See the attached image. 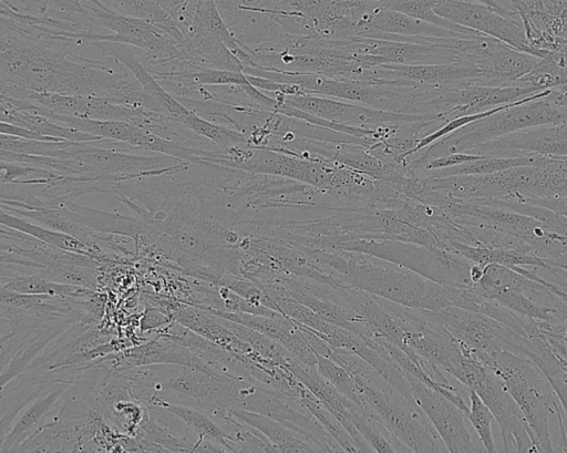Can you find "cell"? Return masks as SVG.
I'll list each match as a JSON object with an SVG mask.
<instances>
[{"label": "cell", "mask_w": 567, "mask_h": 453, "mask_svg": "<svg viewBox=\"0 0 567 453\" xmlns=\"http://www.w3.org/2000/svg\"><path fill=\"white\" fill-rule=\"evenodd\" d=\"M82 43L43 27L0 21V82L39 92L105 97L157 111L154 101L121 63L79 55Z\"/></svg>", "instance_id": "cell-1"}, {"label": "cell", "mask_w": 567, "mask_h": 453, "mask_svg": "<svg viewBox=\"0 0 567 453\" xmlns=\"http://www.w3.org/2000/svg\"><path fill=\"white\" fill-rule=\"evenodd\" d=\"M330 358L353 378L360 406L393 437L413 452H449L414 398L396 390L369 362L350 351L333 349Z\"/></svg>", "instance_id": "cell-2"}, {"label": "cell", "mask_w": 567, "mask_h": 453, "mask_svg": "<svg viewBox=\"0 0 567 453\" xmlns=\"http://www.w3.org/2000/svg\"><path fill=\"white\" fill-rule=\"evenodd\" d=\"M134 397L150 406L155 401L199 409L218 422L236 408L244 379L221 377L183 364H151L121 371Z\"/></svg>", "instance_id": "cell-3"}, {"label": "cell", "mask_w": 567, "mask_h": 453, "mask_svg": "<svg viewBox=\"0 0 567 453\" xmlns=\"http://www.w3.org/2000/svg\"><path fill=\"white\" fill-rule=\"evenodd\" d=\"M472 351V350H471ZM505 384L532 432L535 452H555L549 432V415H556L561 445L567 444V421L549 380L529 358L511 351H472Z\"/></svg>", "instance_id": "cell-4"}, {"label": "cell", "mask_w": 567, "mask_h": 453, "mask_svg": "<svg viewBox=\"0 0 567 453\" xmlns=\"http://www.w3.org/2000/svg\"><path fill=\"white\" fill-rule=\"evenodd\" d=\"M550 92L551 89H547L507 103L492 115L456 130L406 157L409 167L417 172L432 158L457 152H468L519 130L566 122L567 106L553 101L548 96Z\"/></svg>", "instance_id": "cell-5"}, {"label": "cell", "mask_w": 567, "mask_h": 453, "mask_svg": "<svg viewBox=\"0 0 567 453\" xmlns=\"http://www.w3.org/2000/svg\"><path fill=\"white\" fill-rule=\"evenodd\" d=\"M343 250L339 287H353L395 303L425 310L453 306L454 287L433 281L398 264Z\"/></svg>", "instance_id": "cell-6"}, {"label": "cell", "mask_w": 567, "mask_h": 453, "mask_svg": "<svg viewBox=\"0 0 567 453\" xmlns=\"http://www.w3.org/2000/svg\"><path fill=\"white\" fill-rule=\"evenodd\" d=\"M336 249L371 255L406 267L446 286L472 288L474 265L464 256L447 249L383 238H352L339 243Z\"/></svg>", "instance_id": "cell-7"}, {"label": "cell", "mask_w": 567, "mask_h": 453, "mask_svg": "<svg viewBox=\"0 0 567 453\" xmlns=\"http://www.w3.org/2000/svg\"><path fill=\"white\" fill-rule=\"evenodd\" d=\"M473 289L529 318L557 325L567 318V301L551 288L513 268L489 264Z\"/></svg>", "instance_id": "cell-8"}, {"label": "cell", "mask_w": 567, "mask_h": 453, "mask_svg": "<svg viewBox=\"0 0 567 453\" xmlns=\"http://www.w3.org/2000/svg\"><path fill=\"white\" fill-rule=\"evenodd\" d=\"M276 100L319 119L354 127L379 130L423 121H443L437 114L391 112L316 94H275Z\"/></svg>", "instance_id": "cell-9"}, {"label": "cell", "mask_w": 567, "mask_h": 453, "mask_svg": "<svg viewBox=\"0 0 567 453\" xmlns=\"http://www.w3.org/2000/svg\"><path fill=\"white\" fill-rule=\"evenodd\" d=\"M422 310L472 351L492 353L506 350L522 356L525 337L486 315L454 306Z\"/></svg>", "instance_id": "cell-10"}, {"label": "cell", "mask_w": 567, "mask_h": 453, "mask_svg": "<svg viewBox=\"0 0 567 453\" xmlns=\"http://www.w3.org/2000/svg\"><path fill=\"white\" fill-rule=\"evenodd\" d=\"M433 11L458 25L497 39L512 48L545 58L549 53L533 47L522 23L504 16L498 10L474 0H437Z\"/></svg>", "instance_id": "cell-11"}, {"label": "cell", "mask_w": 567, "mask_h": 453, "mask_svg": "<svg viewBox=\"0 0 567 453\" xmlns=\"http://www.w3.org/2000/svg\"><path fill=\"white\" fill-rule=\"evenodd\" d=\"M468 389L489 408L498 424L505 452H535L532 432L504 382L484 363Z\"/></svg>", "instance_id": "cell-12"}, {"label": "cell", "mask_w": 567, "mask_h": 453, "mask_svg": "<svg viewBox=\"0 0 567 453\" xmlns=\"http://www.w3.org/2000/svg\"><path fill=\"white\" fill-rule=\"evenodd\" d=\"M405 375L415 402L437 431L449 452L485 451L482 444H477L464 411L419 378L406 372Z\"/></svg>", "instance_id": "cell-13"}, {"label": "cell", "mask_w": 567, "mask_h": 453, "mask_svg": "<svg viewBox=\"0 0 567 453\" xmlns=\"http://www.w3.org/2000/svg\"><path fill=\"white\" fill-rule=\"evenodd\" d=\"M483 70L468 61L434 64H382L373 69L371 82L385 84L404 81L427 86L451 87L463 84L484 85Z\"/></svg>", "instance_id": "cell-14"}, {"label": "cell", "mask_w": 567, "mask_h": 453, "mask_svg": "<svg viewBox=\"0 0 567 453\" xmlns=\"http://www.w3.org/2000/svg\"><path fill=\"white\" fill-rule=\"evenodd\" d=\"M468 152L493 157L529 154L567 156V121L519 130Z\"/></svg>", "instance_id": "cell-15"}, {"label": "cell", "mask_w": 567, "mask_h": 453, "mask_svg": "<svg viewBox=\"0 0 567 453\" xmlns=\"http://www.w3.org/2000/svg\"><path fill=\"white\" fill-rule=\"evenodd\" d=\"M86 47L97 49L103 55L113 59L124 65L140 83L143 92L156 104L158 112L181 123L188 110L174 95H172L143 64L138 55V49L113 41H90Z\"/></svg>", "instance_id": "cell-16"}, {"label": "cell", "mask_w": 567, "mask_h": 453, "mask_svg": "<svg viewBox=\"0 0 567 453\" xmlns=\"http://www.w3.org/2000/svg\"><path fill=\"white\" fill-rule=\"evenodd\" d=\"M171 311L177 322L226 351L237 356H246L254 351L226 327L219 317L199 306L175 303Z\"/></svg>", "instance_id": "cell-17"}, {"label": "cell", "mask_w": 567, "mask_h": 453, "mask_svg": "<svg viewBox=\"0 0 567 453\" xmlns=\"http://www.w3.org/2000/svg\"><path fill=\"white\" fill-rule=\"evenodd\" d=\"M238 420L260 431L277 449V452H327L315 436L293 430L264 414L247 410L230 411Z\"/></svg>", "instance_id": "cell-18"}, {"label": "cell", "mask_w": 567, "mask_h": 453, "mask_svg": "<svg viewBox=\"0 0 567 453\" xmlns=\"http://www.w3.org/2000/svg\"><path fill=\"white\" fill-rule=\"evenodd\" d=\"M68 390L65 382L56 384L54 390H48L33 399L19 414L14 424L1 437V452H17L18 447L35 431L44 425V419L53 411Z\"/></svg>", "instance_id": "cell-19"}, {"label": "cell", "mask_w": 567, "mask_h": 453, "mask_svg": "<svg viewBox=\"0 0 567 453\" xmlns=\"http://www.w3.org/2000/svg\"><path fill=\"white\" fill-rule=\"evenodd\" d=\"M0 223L1 225L25 233L62 250L85 255L92 258H101L105 256L72 235L44 227L38 223H32L28 218L14 215L4 209H1Z\"/></svg>", "instance_id": "cell-20"}, {"label": "cell", "mask_w": 567, "mask_h": 453, "mask_svg": "<svg viewBox=\"0 0 567 453\" xmlns=\"http://www.w3.org/2000/svg\"><path fill=\"white\" fill-rule=\"evenodd\" d=\"M1 122L23 126L38 134L72 142H94L103 137L61 125L50 117L30 110L1 112Z\"/></svg>", "instance_id": "cell-21"}, {"label": "cell", "mask_w": 567, "mask_h": 453, "mask_svg": "<svg viewBox=\"0 0 567 453\" xmlns=\"http://www.w3.org/2000/svg\"><path fill=\"white\" fill-rule=\"evenodd\" d=\"M524 356L532 359L549 380L563 406L567 421V379L563 375L556 354L546 336L527 338Z\"/></svg>", "instance_id": "cell-22"}, {"label": "cell", "mask_w": 567, "mask_h": 453, "mask_svg": "<svg viewBox=\"0 0 567 453\" xmlns=\"http://www.w3.org/2000/svg\"><path fill=\"white\" fill-rule=\"evenodd\" d=\"M150 406L162 408L177 416L196 434L197 441L209 439L225 446L228 452H233L227 434L206 412L193 406L165 401H155Z\"/></svg>", "instance_id": "cell-23"}, {"label": "cell", "mask_w": 567, "mask_h": 453, "mask_svg": "<svg viewBox=\"0 0 567 453\" xmlns=\"http://www.w3.org/2000/svg\"><path fill=\"white\" fill-rule=\"evenodd\" d=\"M436 1L437 0H363V3L368 9L371 10L386 9L398 11L464 35H481V33L474 30L464 28L437 16L433 11V6Z\"/></svg>", "instance_id": "cell-24"}, {"label": "cell", "mask_w": 567, "mask_h": 453, "mask_svg": "<svg viewBox=\"0 0 567 453\" xmlns=\"http://www.w3.org/2000/svg\"><path fill=\"white\" fill-rule=\"evenodd\" d=\"M539 154H529L508 157L483 156L457 166L421 171L419 177H444L452 175H485L501 172L516 166L535 164ZM420 173V172H419ZM417 174V173H415Z\"/></svg>", "instance_id": "cell-25"}, {"label": "cell", "mask_w": 567, "mask_h": 453, "mask_svg": "<svg viewBox=\"0 0 567 453\" xmlns=\"http://www.w3.org/2000/svg\"><path fill=\"white\" fill-rule=\"evenodd\" d=\"M111 10L146 20L164 30L176 41L183 42L184 37L173 18L155 0H101Z\"/></svg>", "instance_id": "cell-26"}, {"label": "cell", "mask_w": 567, "mask_h": 453, "mask_svg": "<svg viewBox=\"0 0 567 453\" xmlns=\"http://www.w3.org/2000/svg\"><path fill=\"white\" fill-rule=\"evenodd\" d=\"M1 287L22 294L50 295L62 298H80L92 292L86 287L48 280L37 272L2 277Z\"/></svg>", "instance_id": "cell-27"}, {"label": "cell", "mask_w": 567, "mask_h": 453, "mask_svg": "<svg viewBox=\"0 0 567 453\" xmlns=\"http://www.w3.org/2000/svg\"><path fill=\"white\" fill-rule=\"evenodd\" d=\"M333 161L375 181L380 179L384 172V162L361 144H339L336 147Z\"/></svg>", "instance_id": "cell-28"}, {"label": "cell", "mask_w": 567, "mask_h": 453, "mask_svg": "<svg viewBox=\"0 0 567 453\" xmlns=\"http://www.w3.org/2000/svg\"><path fill=\"white\" fill-rule=\"evenodd\" d=\"M467 419L486 452H496L493 424L496 419L480 395L470 389Z\"/></svg>", "instance_id": "cell-29"}, {"label": "cell", "mask_w": 567, "mask_h": 453, "mask_svg": "<svg viewBox=\"0 0 567 453\" xmlns=\"http://www.w3.org/2000/svg\"><path fill=\"white\" fill-rule=\"evenodd\" d=\"M317 370L340 393L360 405L358 388L350 373L331 358L317 354Z\"/></svg>", "instance_id": "cell-30"}, {"label": "cell", "mask_w": 567, "mask_h": 453, "mask_svg": "<svg viewBox=\"0 0 567 453\" xmlns=\"http://www.w3.org/2000/svg\"><path fill=\"white\" fill-rule=\"evenodd\" d=\"M483 156L484 155L474 154L471 152L452 153V154L443 155V156L435 157V158L427 161L420 171L414 172V173H419L421 171H426V169H441V168L453 167V166H457V165H461V164H464L467 162L478 159Z\"/></svg>", "instance_id": "cell-31"}, {"label": "cell", "mask_w": 567, "mask_h": 453, "mask_svg": "<svg viewBox=\"0 0 567 453\" xmlns=\"http://www.w3.org/2000/svg\"><path fill=\"white\" fill-rule=\"evenodd\" d=\"M548 265L567 269V251L563 256H560L557 260L551 261Z\"/></svg>", "instance_id": "cell-32"}, {"label": "cell", "mask_w": 567, "mask_h": 453, "mask_svg": "<svg viewBox=\"0 0 567 453\" xmlns=\"http://www.w3.org/2000/svg\"><path fill=\"white\" fill-rule=\"evenodd\" d=\"M474 1L487 4V6L492 7V8H494L493 2L491 0H474Z\"/></svg>", "instance_id": "cell-33"}]
</instances>
